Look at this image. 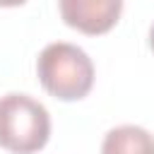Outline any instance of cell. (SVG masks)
Segmentation results:
<instances>
[{"mask_svg":"<svg viewBox=\"0 0 154 154\" xmlns=\"http://www.w3.org/2000/svg\"><path fill=\"white\" fill-rule=\"evenodd\" d=\"M41 87L60 101H79L94 87V63L75 43H48L36 60Z\"/></svg>","mask_w":154,"mask_h":154,"instance_id":"cell-1","label":"cell"},{"mask_svg":"<svg viewBox=\"0 0 154 154\" xmlns=\"http://www.w3.org/2000/svg\"><path fill=\"white\" fill-rule=\"evenodd\" d=\"M51 137V116L46 106L29 94L0 96V147L12 154H34Z\"/></svg>","mask_w":154,"mask_h":154,"instance_id":"cell-2","label":"cell"},{"mask_svg":"<svg viewBox=\"0 0 154 154\" xmlns=\"http://www.w3.org/2000/svg\"><path fill=\"white\" fill-rule=\"evenodd\" d=\"M58 5L63 22L87 36L111 31L123 12V0H58Z\"/></svg>","mask_w":154,"mask_h":154,"instance_id":"cell-3","label":"cell"},{"mask_svg":"<svg viewBox=\"0 0 154 154\" xmlns=\"http://www.w3.org/2000/svg\"><path fill=\"white\" fill-rule=\"evenodd\" d=\"M101 154H154V135L140 125H118L106 132Z\"/></svg>","mask_w":154,"mask_h":154,"instance_id":"cell-4","label":"cell"},{"mask_svg":"<svg viewBox=\"0 0 154 154\" xmlns=\"http://www.w3.org/2000/svg\"><path fill=\"white\" fill-rule=\"evenodd\" d=\"M26 0H0V7H19L24 5Z\"/></svg>","mask_w":154,"mask_h":154,"instance_id":"cell-5","label":"cell"},{"mask_svg":"<svg viewBox=\"0 0 154 154\" xmlns=\"http://www.w3.org/2000/svg\"><path fill=\"white\" fill-rule=\"evenodd\" d=\"M149 48L154 51V24H152V29H149Z\"/></svg>","mask_w":154,"mask_h":154,"instance_id":"cell-6","label":"cell"}]
</instances>
